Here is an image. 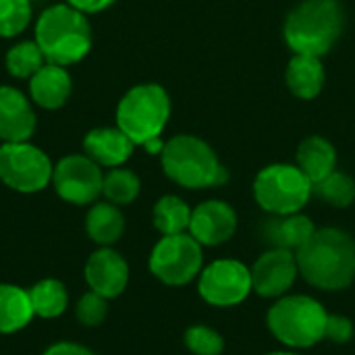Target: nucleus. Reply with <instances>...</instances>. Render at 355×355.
<instances>
[{
    "mask_svg": "<svg viewBox=\"0 0 355 355\" xmlns=\"http://www.w3.org/2000/svg\"><path fill=\"white\" fill-rule=\"evenodd\" d=\"M314 196L312 181L293 164H268L254 181V198L268 214H295Z\"/></svg>",
    "mask_w": 355,
    "mask_h": 355,
    "instance_id": "obj_7",
    "label": "nucleus"
},
{
    "mask_svg": "<svg viewBox=\"0 0 355 355\" xmlns=\"http://www.w3.org/2000/svg\"><path fill=\"white\" fill-rule=\"evenodd\" d=\"M29 300L33 314L40 318H58L64 314L69 304L67 287L56 279H44L35 283L29 291Z\"/></svg>",
    "mask_w": 355,
    "mask_h": 355,
    "instance_id": "obj_23",
    "label": "nucleus"
},
{
    "mask_svg": "<svg viewBox=\"0 0 355 355\" xmlns=\"http://www.w3.org/2000/svg\"><path fill=\"white\" fill-rule=\"evenodd\" d=\"M54 164L44 150L29 141L0 146V181L19 193H37L52 183Z\"/></svg>",
    "mask_w": 355,
    "mask_h": 355,
    "instance_id": "obj_8",
    "label": "nucleus"
},
{
    "mask_svg": "<svg viewBox=\"0 0 355 355\" xmlns=\"http://www.w3.org/2000/svg\"><path fill=\"white\" fill-rule=\"evenodd\" d=\"M352 337H354V324H352V320L347 316H341V314H329L324 339L343 345V343H349Z\"/></svg>",
    "mask_w": 355,
    "mask_h": 355,
    "instance_id": "obj_31",
    "label": "nucleus"
},
{
    "mask_svg": "<svg viewBox=\"0 0 355 355\" xmlns=\"http://www.w3.org/2000/svg\"><path fill=\"white\" fill-rule=\"evenodd\" d=\"M73 92V81L67 67L46 62L31 79H29V98L44 110L62 108Z\"/></svg>",
    "mask_w": 355,
    "mask_h": 355,
    "instance_id": "obj_17",
    "label": "nucleus"
},
{
    "mask_svg": "<svg viewBox=\"0 0 355 355\" xmlns=\"http://www.w3.org/2000/svg\"><path fill=\"white\" fill-rule=\"evenodd\" d=\"M31 23V0H0V37H17Z\"/></svg>",
    "mask_w": 355,
    "mask_h": 355,
    "instance_id": "obj_28",
    "label": "nucleus"
},
{
    "mask_svg": "<svg viewBox=\"0 0 355 355\" xmlns=\"http://www.w3.org/2000/svg\"><path fill=\"white\" fill-rule=\"evenodd\" d=\"M204 266L202 245L189 235H162L150 254L152 275L171 287H183L200 277Z\"/></svg>",
    "mask_w": 355,
    "mask_h": 355,
    "instance_id": "obj_9",
    "label": "nucleus"
},
{
    "mask_svg": "<svg viewBox=\"0 0 355 355\" xmlns=\"http://www.w3.org/2000/svg\"><path fill=\"white\" fill-rule=\"evenodd\" d=\"M314 223L304 216L302 212L295 214H272V218H268L262 225V237L270 248H279V250H289V252H297L312 235H314Z\"/></svg>",
    "mask_w": 355,
    "mask_h": 355,
    "instance_id": "obj_18",
    "label": "nucleus"
},
{
    "mask_svg": "<svg viewBox=\"0 0 355 355\" xmlns=\"http://www.w3.org/2000/svg\"><path fill=\"white\" fill-rule=\"evenodd\" d=\"M85 231L94 243L100 248H110L125 231V216L119 206L110 202H94L85 216Z\"/></svg>",
    "mask_w": 355,
    "mask_h": 355,
    "instance_id": "obj_21",
    "label": "nucleus"
},
{
    "mask_svg": "<svg viewBox=\"0 0 355 355\" xmlns=\"http://www.w3.org/2000/svg\"><path fill=\"white\" fill-rule=\"evenodd\" d=\"M133 152L135 144L116 125L96 127L83 137V154L106 168L123 166L133 156Z\"/></svg>",
    "mask_w": 355,
    "mask_h": 355,
    "instance_id": "obj_16",
    "label": "nucleus"
},
{
    "mask_svg": "<svg viewBox=\"0 0 355 355\" xmlns=\"http://www.w3.org/2000/svg\"><path fill=\"white\" fill-rule=\"evenodd\" d=\"M160 162L164 175L187 189L216 187L225 185L229 179V173L220 164L214 150L204 139L187 133L164 141Z\"/></svg>",
    "mask_w": 355,
    "mask_h": 355,
    "instance_id": "obj_4",
    "label": "nucleus"
},
{
    "mask_svg": "<svg viewBox=\"0 0 355 355\" xmlns=\"http://www.w3.org/2000/svg\"><path fill=\"white\" fill-rule=\"evenodd\" d=\"M141 189V181L139 177L123 166H114L104 175V183H102V196L106 198V202L114 204V206H125L131 204Z\"/></svg>",
    "mask_w": 355,
    "mask_h": 355,
    "instance_id": "obj_26",
    "label": "nucleus"
},
{
    "mask_svg": "<svg viewBox=\"0 0 355 355\" xmlns=\"http://www.w3.org/2000/svg\"><path fill=\"white\" fill-rule=\"evenodd\" d=\"M314 193L335 208H347L355 200V181L341 171H333L314 185Z\"/></svg>",
    "mask_w": 355,
    "mask_h": 355,
    "instance_id": "obj_27",
    "label": "nucleus"
},
{
    "mask_svg": "<svg viewBox=\"0 0 355 355\" xmlns=\"http://www.w3.org/2000/svg\"><path fill=\"white\" fill-rule=\"evenodd\" d=\"M64 2L71 4V6H75V8H79V10L85 12V15H94V12L106 10V8L112 6L116 0H64Z\"/></svg>",
    "mask_w": 355,
    "mask_h": 355,
    "instance_id": "obj_33",
    "label": "nucleus"
},
{
    "mask_svg": "<svg viewBox=\"0 0 355 355\" xmlns=\"http://www.w3.org/2000/svg\"><path fill=\"white\" fill-rule=\"evenodd\" d=\"M252 287L262 297H283L300 275L297 258L289 250L270 248L250 268Z\"/></svg>",
    "mask_w": 355,
    "mask_h": 355,
    "instance_id": "obj_12",
    "label": "nucleus"
},
{
    "mask_svg": "<svg viewBox=\"0 0 355 355\" xmlns=\"http://www.w3.org/2000/svg\"><path fill=\"white\" fill-rule=\"evenodd\" d=\"M108 314V300L96 291H87L75 306V316L83 327H100Z\"/></svg>",
    "mask_w": 355,
    "mask_h": 355,
    "instance_id": "obj_30",
    "label": "nucleus"
},
{
    "mask_svg": "<svg viewBox=\"0 0 355 355\" xmlns=\"http://www.w3.org/2000/svg\"><path fill=\"white\" fill-rule=\"evenodd\" d=\"M327 310L310 295H283L268 310V331L287 347L308 349L324 339Z\"/></svg>",
    "mask_w": 355,
    "mask_h": 355,
    "instance_id": "obj_5",
    "label": "nucleus"
},
{
    "mask_svg": "<svg viewBox=\"0 0 355 355\" xmlns=\"http://www.w3.org/2000/svg\"><path fill=\"white\" fill-rule=\"evenodd\" d=\"M297 166L312 181V185H316L337 171V150L320 135L306 137L297 148Z\"/></svg>",
    "mask_w": 355,
    "mask_h": 355,
    "instance_id": "obj_19",
    "label": "nucleus"
},
{
    "mask_svg": "<svg viewBox=\"0 0 355 355\" xmlns=\"http://www.w3.org/2000/svg\"><path fill=\"white\" fill-rule=\"evenodd\" d=\"M185 347L193 355H220L225 352V339L206 324H196L185 331Z\"/></svg>",
    "mask_w": 355,
    "mask_h": 355,
    "instance_id": "obj_29",
    "label": "nucleus"
},
{
    "mask_svg": "<svg viewBox=\"0 0 355 355\" xmlns=\"http://www.w3.org/2000/svg\"><path fill=\"white\" fill-rule=\"evenodd\" d=\"M85 281L89 291L106 300L119 297L129 283V264L112 248H100L85 262Z\"/></svg>",
    "mask_w": 355,
    "mask_h": 355,
    "instance_id": "obj_14",
    "label": "nucleus"
},
{
    "mask_svg": "<svg viewBox=\"0 0 355 355\" xmlns=\"http://www.w3.org/2000/svg\"><path fill=\"white\" fill-rule=\"evenodd\" d=\"M345 12L339 0H304L285 21V42L293 54L324 56L339 40Z\"/></svg>",
    "mask_w": 355,
    "mask_h": 355,
    "instance_id": "obj_3",
    "label": "nucleus"
},
{
    "mask_svg": "<svg viewBox=\"0 0 355 355\" xmlns=\"http://www.w3.org/2000/svg\"><path fill=\"white\" fill-rule=\"evenodd\" d=\"M29 291L0 283V335H10L25 329L33 318Z\"/></svg>",
    "mask_w": 355,
    "mask_h": 355,
    "instance_id": "obj_22",
    "label": "nucleus"
},
{
    "mask_svg": "<svg viewBox=\"0 0 355 355\" xmlns=\"http://www.w3.org/2000/svg\"><path fill=\"white\" fill-rule=\"evenodd\" d=\"M287 87L293 96L302 100H312L322 92L324 85V67L318 56L293 54L285 73Z\"/></svg>",
    "mask_w": 355,
    "mask_h": 355,
    "instance_id": "obj_20",
    "label": "nucleus"
},
{
    "mask_svg": "<svg viewBox=\"0 0 355 355\" xmlns=\"http://www.w3.org/2000/svg\"><path fill=\"white\" fill-rule=\"evenodd\" d=\"M237 231L235 210L220 200H206L191 210L189 235L204 248L227 243Z\"/></svg>",
    "mask_w": 355,
    "mask_h": 355,
    "instance_id": "obj_13",
    "label": "nucleus"
},
{
    "mask_svg": "<svg viewBox=\"0 0 355 355\" xmlns=\"http://www.w3.org/2000/svg\"><path fill=\"white\" fill-rule=\"evenodd\" d=\"M4 64L10 77L15 79H31L44 64H46V56L40 50V46L35 44V40H25L15 44L12 48H8L6 56H4Z\"/></svg>",
    "mask_w": 355,
    "mask_h": 355,
    "instance_id": "obj_25",
    "label": "nucleus"
},
{
    "mask_svg": "<svg viewBox=\"0 0 355 355\" xmlns=\"http://www.w3.org/2000/svg\"><path fill=\"white\" fill-rule=\"evenodd\" d=\"M266 355H297V354H291V352H275V354H266Z\"/></svg>",
    "mask_w": 355,
    "mask_h": 355,
    "instance_id": "obj_34",
    "label": "nucleus"
},
{
    "mask_svg": "<svg viewBox=\"0 0 355 355\" xmlns=\"http://www.w3.org/2000/svg\"><path fill=\"white\" fill-rule=\"evenodd\" d=\"M200 297L216 308H231L245 302L254 291L252 272L239 260H214L200 272Z\"/></svg>",
    "mask_w": 355,
    "mask_h": 355,
    "instance_id": "obj_11",
    "label": "nucleus"
},
{
    "mask_svg": "<svg viewBox=\"0 0 355 355\" xmlns=\"http://www.w3.org/2000/svg\"><path fill=\"white\" fill-rule=\"evenodd\" d=\"M42 355H94L87 347L83 345H77V343H71V341H60V343H54L50 345Z\"/></svg>",
    "mask_w": 355,
    "mask_h": 355,
    "instance_id": "obj_32",
    "label": "nucleus"
},
{
    "mask_svg": "<svg viewBox=\"0 0 355 355\" xmlns=\"http://www.w3.org/2000/svg\"><path fill=\"white\" fill-rule=\"evenodd\" d=\"M191 208L179 196H164L154 206V227L162 235H179L189 231Z\"/></svg>",
    "mask_w": 355,
    "mask_h": 355,
    "instance_id": "obj_24",
    "label": "nucleus"
},
{
    "mask_svg": "<svg viewBox=\"0 0 355 355\" xmlns=\"http://www.w3.org/2000/svg\"><path fill=\"white\" fill-rule=\"evenodd\" d=\"M104 173L85 154H69L54 164L52 185L60 200L75 206H92L102 196Z\"/></svg>",
    "mask_w": 355,
    "mask_h": 355,
    "instance_id": "obj_10",
    "label": "nucleus"
},
{
    "mask_svg": "<svg viewBox=\"0 0 355 355\" xmlns=\"http://www.w3.org/2000/svg\"><path fill=\"white\" fill-rule=\"evenodd\" d=\"M171 116V98L158 83L131 87L116 106V127L135 144L146 146L162 135Z\"/></svg>",
    "mask_w": 355,
    "mask_h": 355,
    "instance_id": "obj_6",
    "label": "nucleus"
},
{
    "mask_svg": "<svg viewBox=\"0 0 355 355\" xmlns=\"http://www.w3.org/2000/svg\"><path fill=\"white\" fill-rule=\"evenodd\" d=\"M33 33L46 62L71 67L83 60L92 50V25L87 15L67 2L48 6L37 17Z\"/></svg>",
    "mask_w": 355,
    "mask_h": 355,
    "instance_id": "obj_2",
    "label": "nucleus"
},
{
    "mask_svg": "<svg viewBox=\"0 0 355 355\" xmlns=\"http://www.w3.org/2000/svg\"><path fill=\"white\" fill-rule=\"evenodd\" d=\"M37 116L31 100L10 85H0V139L6 141H29L35 133Z\"/></svg>",
    "mask_w": 355,
    "mask_h": 355,
    "instance_id": "obj_15",
    "label": "nucleus"
},
{
    "mask_svg": "<svg viewBox=\"0 0 355 355\" xmlns=\"http://www.w3.org/2000/svg\"><path fill=\"white\" fill-rule=\"evenodd\" d=\"M295 258L300 275L316 289L341 291L355 281V239L341 229H316Z\"/></svg>",
    "mask_w": 355,
    "mask_h": 355,
    "instance_id": "obj_1",
    "label": "nucleus"
}]
</instances>
